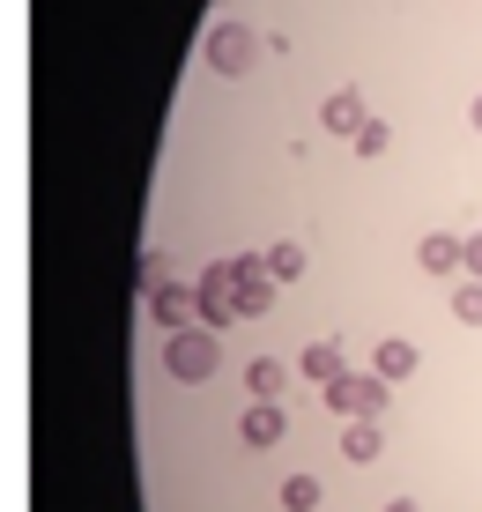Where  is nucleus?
<instances>
[{
    "label": "nucleus",
    "instance_id": "obj_1",
    "mask_svg": "<svg viewBox=\"0 0 482 512\" xmlns=\"http://www.w3.org/2000/svg\"><path fill=\"white\" fill-rule=\"evenodd\" d=\"M216 364H223L216 327H178L171 342H164V372H171L178 386H208V379H216Z\"/></svg>",
    "mask_w": 482,
    "mask_h": 512
},
{
    "label": "nucleus",
    "instance_id": "obj_2",
    "mask_svg": "<svg viewBox=\"0 0 482 512\" xmlns=\"http://www.w3.org/2000/svg\"><path fill=\"white\" fill-rule=\"evenodd\" d=\"M201 60L216 67L223 82L253 75V60H260V30H253V23H216V30H208V45H201Z\"/></svg>",
    "mask_w": 482,
    "mask_h": 512
},
{
    "label": "nucleus",
    "instance_id": "obj_3",
    "mask_svg": "<svg viewBox=\"0 0 482 512\" xmlns=\"http://www.w3.org/2000/svg\"><path fill=\"white\" fill-rule=\"evenodd\" d=\"M193 290H201V327H216V334L238 327V275H230V260H208Z\"/></svg>",
    "mask_w": 482,
    "mask_h": 512
},
{
    "label": "nucleus",
    "instance_id": "obj_4",
    "mask_svg": "<svg viewBox=\"0 0 482 512\" xmlns=\"http://www.w3.org/2000/svg\"><path fill=\"white\" fill-rule=\"evenodd\" d=\"M230 275H238V320H267V312H275V290H282V282L267 275V260L245 253V260H230Z\"/></svg>",
    "mask_w": 482,
    "mask_h": 512
},
{
    "label": "nucleus",
    "instance_id": "obj_5",
    "mask_svg": "<svg viewBox=\"0 0 482 512\" xmlns=\"http://www.w3.org/2000/svg\"><path fill=\"white\" fill-rule=\"evenodd\" d=\"M319 401H327V409L342 416V423H349V416H379V401H386V379H379V372H371V379L342 372V379H334V386H327Z\"/></svg>",
    "mask_w": 482,
    "mask_h": 512
},
{
    "label": "nucleus",
    "instance_id": "obj_6",
    "mask_svg": "<svg viewBox=\"0 0 482 512\" xmlns=\"http://www.w3.org/2000/svg\"><path fill=\"white\" fill-rule=\"evenodd\" d=\"M149 320H164L171 334L178 327H201V290H193V282H164V290L149 297Z\"/></svg>",
    "mask_w": 482,
    "mask_h": 512
},
{
    "label": "nucleus",
    "instance_id": "obj_7",
    "mask_svg": "<svg viewBox=\"0 0 482 512\" xmlns=\"http://www.w3.org/2000/svg\"><path fill=\"white\" fill-rule=\"evenodd\" d=\"M416 268H423V275H438V282H445V275H460V268H468V238L431 231V238L416 245Z\"/></svg>",
    "mask_w": 482,
    "mask_h": 512
},
{
    "label": "nucleus",
    "instance_id": "obj_8",
    "mask_svg": "<svg viewBox=\"0 0 482 512\" xmlns=\"http://www.w3.org/2000/svg\"><path fill=\"white\" fill-rule=\"evenodd\" d=\"M282 431H290V423H282V409H275V401H253V409H245V423H238V438H245V446H282Z\"/></svg>",
    "mask_w": 482,
    "mask_h": 512
},
{
    "label": "nucleus",
    "instance_id": "obj_9",
    "mask_svg": "<svg viewBox=\"0 0 482 512\" xmlns=\"http://www.w3.org/2000/svg\"><path fill=\"white\" fill-rule=\"evenodd\" d=\"M297 372H305V379L319 386V394H327V386H334V379L349 372V364H342V342H312L305 357H297Z\"/></svg>",
    "mask_w": 482,
    "mask_h": 512
},
{
    "label": "nucleus",
    "instance_id": "obj_10",
    "mask_svg": "<svg viewBox=\"0 0 482 512\" xmlns=\"http://www.w3.org/2000/svg\"><path fill=\"white\" fill-rule=\"evenodd\" d=\"M364 97H356V90H334L327 97V112H319V127H327V134H356V127H364Z\"/></svg>",
    "mask_w": 482,
    "mask_h": 512
},
{
    "label": "nucleus",
    "instance_id": "obj_11",
    "mask_svg": "<svg viewBox=\"0 0 482 512\" xmlns=\"http://www.w3.org/2000/svg\"><path fill=\"white\" fill-rule=\"evenodd\" d=\"M379 446H386V438H379V416H349V431H342V453H349V461H379Z\"/></svg>",
    "mask_w": 482,
    "mask_h": 512
},
{
    "label": "nucleus",
    "instance_id": "obj_12",
    "mask_svg": "<svg viewBox=\"0 0 482 512\" xmlns=\"http://www.w3.org/2000/svg\"><path fill=\"white\" fill-rule=\"evenodd\" d=\"M245 386H253V401H275L282 386H290V372H282L275 357H253V364H245Z\"/></svg>",
    "mask_w": 482,
    "mask_h": 512
},
{
    "label": "nucleus",
    "instance_id": "obj_13",
    "mask_svg": "<svg viewBox=\"0 0 482 512\" xmlns=\"http://www.w3.org/2000/svg\"><path fill=\"white\" fill-rule=\"evenodd\" d=\"M408 372H416V342H401V334L379 342V379H408Z\"/></svg>",
    "mask_w": 482,
    "mask_h": 512
},
{
    "label": "nucleus",
    "instance_id": "obj_14",
    "mask_svg": "<svg viewBox=\"0 0 482 512\" xmlns=\"http://www.w3.org/2000/svg\"><path fill=\"white\" fill-rule=\"evenodd\" d=\"M267 275H275V282H297V275H305V245H290V238L267 245Z\"/></svg>",
    "mask_w": 482,
    "mask_h": 512
},
{
    "label": "nucleus",
    "instance_id": "obj_15",
    "mask_svg": "<svg viewBox=\"0 0 482 512\" xmlns=\"http://www.w3.org/2000/svg\"><path fill=\"white\" fill-rule=\"evenodd\" d=\"M319 498H327L319 475H290V483H282V505H290V512H319Z\"/></svg>",
    "mask_w": 482,
    "mask_h": 512
},
{
    "label": "nucleus",
    "instance_id": "obj_16",
    "mask_svg": "<svg viewBox=\"0 0 482 512\" xmlns=\"http://www.w3.org/2000/svg\"><path fill=\"white\" fill-rule=\"evenodd\" d=\"M164 282H171V275H164V253H141V260H134V290H141V297H156Z\"/></svg>",
    "mask_w": 482,
    "mask_h": 512
},
{
    "label": "nucleus",
    "instance_id": "obj_17",
    "mask_svg": "<svg viewBox=\"0 0 482 512\" xmlns=\"http://www.w3.org/2000/svg\"><path fill=\"white\" fill-rule=\"evenodd\" d=\"M453 320L482 327V282H453Z\"/></svg>",
    "mask_w": 482,
    "mask_h": 512
},
{
    "label": "nucleus",
    "instance_id": "obj_18",
    "mask_svg": "<svg viewBox=\"0 0 482 512\" xmlns=\"http://www.w3.org/2000/svg\"><path fill=\"white\" fill-rule=\"evenodd\" d=\"M349 141H356V156H379L386 141H394V127H386V119H364V127H356Z\"/></svg>",
    "mask_w": 482,
    "mask_h": 512
},
{
    "label": "nucleus",
    "instance_id": "obj_19",
    "mask_svg": "<svg viewBox=\"0 0 482 512\" xmlns=\"http://www.w3.org/2000/svg\"><path fill=\"white\" fill-rule=\"evenodd\" d=\"M460 275H468V282H482V231L468 238V268H460Z\"/></svg>",
    "mask_w": 482,
    "mask_h": 512
},
{
    "label": "nucleus",
    "instance_id": "obj_20",
    "mask_svg": "<svg viewBox=\"0 0 482 512\" xmlns=\"http://www.w3.org/2000/svg\"><path fill=\"white\" fill-rule=\"evenodd\" d=\"M468 119H475V134H482V97H475V104H468Z\"/></svg>",
    "mask_w": 482,
    "mask_h": 512
},
{
    "label": "nucleus",
    "instance_id": "obj_21",
    "mask_svg": "<svg viewBox=\"0 0 482 512\" xmlns=\"http://www.w3.org/2000/svg\"><path fill=\"white\" fill-rule=\"evenodd\" d=\"M386 512H416V505H408V498H394V505H386Z\"/></svg>",
    "mask_w": 482,
    "mask_h": 512
}]
</instances>
